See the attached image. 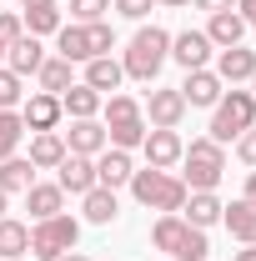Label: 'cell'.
I'll list each match as a JSON object with an SVG mask.
<instances>
[{"instance_id": "cell-1", "label": "cell", "mask_w": 256, "mask_h": 261, "mask_svg": "<svg viewBox=\"0 0 256 261\" xmlns=\"http://www.w3.org/2000/svg\"><path fill=\"white\" fill-rule=\"evenodd\" d=\"M151 246L166 251V261H206L211 256V241H206V231L191 226L181 211H166L151 221Z\"/></svg>"}, {"instance_id": "cell-2", "label": "cell", "mask_w": 256, "mask_h": 261, "mask_svg": "<svg viewBox=\"0 0 256 261\" xmlns=\"http://www.w3.org/2000/svg\"><path fill=\"white\" fill-rule=\"evenodd\" d=\"M100 126H106V141L116 146V151H136L141 141H146V116H141V100L126 96V91H111V96L100 100Z\"/></svg>"}, {"instance_id": "cell-3", "label": "cell", "mask_w": 256, "mask_h": 261, "mask_svg": "<svg viewBox=\"0 0 256 261\" xmlns=\"http://www.w3.org/2000/svg\"><path fill=\"white\" fill-rule=\"evenodd\" d=\"M171 61V31H161V25H141V31L131 35L126 56H121V70H126L131 81H156L161 65Z\"/></svg>"}, {"instance_id": "cell-4", "label": "cell", "mask_w": 256, "mask_h": 261, "mask_svg": "<svg viewBox=\"0 0 256 261\" xmlns=\"http://www.w3.org/2000/svg\"><path fill=\"white\" fill-rule=\"evenodd\" d=\"M131 196H136V206H146V211H156V216H166V211H181L186 206V181L176 176V171H136L131 176Z\"/></svg>"}, {"instance_id": "cell-5", "label": "cell", "mask_w": 256, "mask_h": 261, "mask_svg": "<svg viewBox=\"0 0 256 261\" xmlns=\"http://www.w3.org/2000/svg\"><path fill=\"white\" fill-rule=\"evenodd\" d=\"M181 181H186V191H216L226 176V146H216L211 136H196L191 146L181 151Z\"/></svg>"}, {"instance_id": "cell-6", "label": "cell", "mask_w": 256, "mask_h": 261, "mask_svg": "<svg viewBox=\"0 0 256 261\" xmlns=\"http://www.w3.org/2000/svg\"><path fill=\"white\" fill-rule=\"evenodd\" d=\"M251 126H256V96L231 86V91L211 106V130H206V136H211L216 146H226V141H236L241 130H251Z\"/></svg>"}, {"instance_id": "cell-7", "label": "cell", "mask_w": 256, "mask_h": 261, "mask_svg": "<svg viewBox=\"0 0 256 261\" xmlns=\"http://www.w3.org/2000/svg\"><path fill=\"white\" fill-rule=\"evenodd\" d=\"M75 241H81V221L61 211V216H50V221H31V256L35 261H56L65 251H75Z\"/></svg>"}, {"instance_id": "cell-8", "label": "cell", "mask_w": 256, "mask_h": 261, "mask_svg": "<svg viewBox=\"0 0 256 261\" xmlns=\"http://www.w3.org/2000/svg\"><path fill=\"white\" fill-rule=\"evenodd\" d=\"M141 116L151 121V130H176L186 121V100H181L176 86H156V91H146V100H141Z\"/></svg>"}, {"instance_id": "cell-9", "label": "cell", "mask_w": 256, "mask_h": 261, "mask_svg": "<svg viewBox=\"0 0 256 261\" xmlns=\"http://www.w3.org/2000/svg\"><path fill=\"white\" fill-rule=\"evenodd\" d=\"M211 56H216V45L206 40V31H176L171 35V61L181 70H206Z\"/></svg>"}, {"instance_id": "cell-10", "label": "cell", "mask_w": 256, "mask_h": 261, "mask_svg": "<svg viewBox=\"0 0 256 261\" xmlns=\"http://www.w3.org/2000/svg\"><path fill=\"white\" fill-rule=\"evenodd\" d=\"M176 91H181V100H186V111H191V106H201V111H211V106H216V100L226 96L221 75H216L211 65H206V70H186V81H181Z\"/></svg>"}, {"instance_id": "cell-11", "label": "cell", "mask_w": 256, "mask_h": 261, "mask_svg": "<svg viewBox=\"0 0 256 261\" xmlns=\"http://www.w3.org/2000/svg\"><path fill=\"white\" fill-rule=\"evenodd\" d=\"M61 96H50V91H31V96L20 100V121H25V130H56L61 126Z\"/></svg>"}, {"instance_id": "cell-12", "label": "cell", "mask_w": 256, "mask_h": 261, "mask_svg": "<svg viewBox=\"0 0 256 261\" xmlns=\"http://www.w3.org/2000/svg\"><path fill=\"white\" fill-rule=\"evenodd\" d=\"M181 151H186V141L176 136V130H146V141H141V156L151 171H171V166H181Z\"/></svg>"}, {"instance_id": "cell-13", "label": "cell", "mask_w": 256, "mask_h": 261, "mask_svg": "<svg viewBox=\"0 0 256 261\" xmlns=\"http://www.w3.org/2000/svg\"><path fill=\"white\" fill-rule=\"evenodd\" d=\"M65 151L70 156H100L111 141H106V126H100V116H91V121H70V130H61Z\"/></svg>"}, {"instance_id": "cell-14", "label": "cell", "mask_w": 256, "mask_h": 261, "mask_svg": "<svg viewBox=\"0 0 256 261\" xmlns=\"http://www.w3.org/2000/svg\"><path fill=\"white\" fill-rule=\"evenodd\" d=\"M56 186H61L65 196H86L96 186V156H70V151H65V161L56 166Z\"/></svg>"}, {"instance_id": "cell-15", "label": "cell", "mask_w": 256, "mask_h": 261, "mask_svg": "<svg viewBox=\"0 0 256 261\" xmlns=\"http://www.w3.org/2000/svg\"><path fill=\"white\" fill-rule=\"evenodd\" d=\"M131 176H136V161H131V151H116V146H106L96 156V186L106 191H121L131 186Z\"/></svg>"}, {"instance_id": "cell-16", "label": "cell", "mask_w": 256, "mask_h": 261, "mask_svg": "<svg viewBox=\"0 0 256 261\" xmlns=\"http://www.w3.org/2000/svg\"><path fill=\"white\" fill-rule=\"evenodd\" d=\"M211 70L221 75V86H241V81L256 75V50H246V45H226V50H216V65H211Z\"/></svg>"}, {"instance_id": "cell-17", "label": "cell", "mask_w": 256, "mask_h": 261, "mask_svg": "<svg viewBox=\"0 0 256 261\" xmlns=\"http://www.w3.org/2000/svg\"><path fill=\"white\" fill-rule=\"evenodd\" d=\"M40 65H45V45H40V35H20V40L5 50V70H15L20 81H25V75H35Z\"/></svg>"}, {"instance_id": "cell-18", "label": "cell", "mask_w": 256, "mask_h": 261, "mask_svg": "<svg viewBox=\"0 0 256 261\" xmlns=\"http://www.w3.org/2000/svg\"><path fill=\"white\" fill-rule=\"evenodd\" d=\"M25 211H31V221H50V216L65 211V191L56 181H35L31 191H25Z\"/></svg>"}, {"instance_id": "cell-19", "label": "cell", "mask_w": 256, "mask_h": 261, "mask_svg": "<svg viewBox=\"0 0 256 261\" xmlns=\"http://www.w3.org/2000/svg\"><path fill=\"white\" fill-rule=\"evenodd\" d=\"M81 216H86L91 226H111V221L121 216V201H116V191H106V186H91V191L81 196Z\"/></svg>"}, {"instance_id": "cell-20", "label": "cell", "mask_w": 256, "mask_h": 261, "mask_svg": "<svg viewBox=\"0 0 256 261\" xmlns=\"http://www.w3.org/2000/svg\"><path fill=\"white\" fill-rule=\"evenodd\" d=\"M25 161H31L35 171H56V166L65 161L61 130H35V136H31V156H25Z\"/></svg>"}, {"instance_id": "cell-21", "label": "cell", "mask_w": 256, "mask_h": 261, "mask_svg": "<svg viewBox=\"0 0 256 261\" xmlns=\"http://www.w3.org/2000/svg\"><path fill=\"white\" fill-rule=\"evenodd\" d=\"M100 91H91L86 81H75L70 91H61V111L70 116V121H91V116H100Z\"/></svg>"}, {"instance_id": "cell-22", "label": "cell", "mask_w": 256, "mask_h": 261, "mask_svg": "<svg viewBox=\"0 0 256 261\" xmlns=\"http://www.w3.org/2000/svg\"><path fill=\"white\" fill-rule=\"evenodd\" d=\"M31 256V221L20 216H0V261Z\"/></svg>"}, {"instance_id": "cell-23", "label": "cell", "mask_w": 256, "mask_h": 261, "mask_svg": "<svg viewBox=\"0 0 256 261\" xmlns=\"http://www.w3.org/2000/svg\"><path fill=\"white\" fill-rule=\"evenodd\" d=\"M121 81H126V70L116 56H96V61H86V86L100 91V96H111V91H121Z\"/></svg>"}, {"instance_id": "cell-24", "label": "cell", "mask_w": 256, "mask_h": 261, "mask_svg": "<svg viewBox=\"0 0 256 261\" xmlns=\"http://www.w3.org/2000/svg\"><path fill=\"white\" fill-rule=\"evenodd\" d=\"M221 206H226V201H221L216 191H191V196H186V206H181V216H186L191 226L206 231V226H216V221H221Z\"/></svg>"}, {"instance_id": "cell-25", "label": "cell", "mask_w": 256, "mask_h": 261, "mask_svg": "<svg viewBox=\"0 0 256 261\" xmlns=\"http://www.w3.org/2000/svg\"><path fill=\"white\" fill-rule=\"evenodd\" d=\"M246 31H251V25H246L236 10H221V15H211V20H206V40H211L216 50H226V45H241V35H246Z\"/></svg>"}, {"instance_id": "cell-26", "label": "cell", "mask_w": 256, "mask_h": 261, "mask_svg": "<svg viewBox=\"0 0 256 261\" xmlns=\"http://www.w3.org/2000/svg\"><path fill=\"white\" fill-rule=\"evenodd\" d=\"M221 226L241 241V246H256V206H246V201H231V206H221Z\"/></svg>"}, {"instance_id": "cell-27", "label": "cell", "mask_w": 256, "mask_h": 261, "mask_svg": "<svg viewBox=\"0 0 256 261\" xmlns=\"http://www.w3.org/2000/svg\"><path fill=\"white\" fill-rule=\"evenodd\" d=\"M31 186H35V166L25 156H5L0 161V191L5 196H25Z\"/></svg>"}, {"instance_id": "cell-28", "label": "cell", "mask_w": 256, "mask_h": 261, "mask_svg": "<svg viewBox=\"0 0 256 261\" xmlns=\"http://www.w3.org/2000/svg\"><path fill=\"white\" fill-rule=\"evenodd\" d=\"M56 56H65L70 65H86V61H91V35H86V25H75V20L61 25V31H56Z\"/></svg>"}, {"instance_id": "cell-29", "label": "cell", "mask_w": 256, "mask_h": 261, "mask_svg": "<svg viewBox=\"0 0 256 261\" xmlns=\"http://www.w3.org/2000/svg\"><path fill=\"white\" fill-rule=\"evenodd\" d=\"M35 81H40V91H50V96H61L75 86V65L65 61V56H45V65L35 70Z\"/></svg>"}, {"instance_id": "cell-30", "label": "cell", "mask_w": 256, "mask_h": 261, "mask_svg": "<svg viewBox=\"0 0 256 261\" xmlns=\"http://www.w3.org/2000/svg\"><path fill=\"white\" fill-rule=\"evenodd\" d=\"M20 141H25L20 111H0V161H5V156H20Z\"/></svg>"}, {"instance_id": "cell-31", "label": "cell", "mask_w": 256, "mask_h": 261, "mask_svg": "<svg viewBox=\"0 0 256 261\" xmlns=\"http://www.w3.org/2000/svg\"><path fill=\"white\" fill-rule=\"evenodd\" d=\"M20 20H25V35H56V31L65 25L56 5H40V10H20Z\"/></svg>"}, {"instance_id": "cell-32", "label": "cell", "mask_w": 256, "mask_h": 261, "mask_svg": "<svg viewBox=\"0 0 256 261\" xmlns=\"http://www.w3.org/2000/svg\"><path fill=\"white\" fill-rule=\"evenodd\" d=\"M20 100H25V81L0 65V111H20Z\"/></svg>"}, {"instance_id": "cell-33", "label": "cell", "mask_w": 256, "mask_h": 261, "mask_svg": "<svg viewBox=\"0 0 256 261\" xmlns=\"http://www.w3.org/2000/svg\"><path fill=\"white\" fill-rule=\"evenodd\" d=\"M86 35H91V61L116 50V31H111V20H91V25H86Z\"/></svg>"}, {"instance_id": "cell-34", "label": "cell", "mask_w": 256, "mask_h": 261, "mask_svg": "<svg viewBox=\"0 0 256 261\" xmlns=\"http://www.w3.org/2000/svg\"><path fill=\"white\" fill-rule=\"evenodd\" d=\"M111 0H70V20L75 25H91V20H106Z\"/></svg>"}, {"instance_id": "cell-35", "label": "cell", "mask_w": 256, "mask_h": 261, "mask_svg": "<svg viewBox=\"0 0 256 261\" xmlns=\"http://www.w3.org/2000/svg\"><path fill=\"white\" fill-rule=\"evenodd\" d=\"M20 35H25V20H20V10H0V45L10 50Z\"/></svg>"}, {"instance_id": "cell-36", "label": "cell", "mask_w": 256, "mask_h": 261, "mask_svg": "<svg viewBox=\"0 0 256 261\" xmlns=\"http://www.w3.org/2000/svg\"><path fill=\"white\" fill-rule=\"evenodd\" d=\"M151 5H156V0H111V10H116V15H126V20H146V15H151Z\"/></svg>"}, {"instance_id": "cell-37", "label": "cell", "mask_w": 256, "mask_h": 261, "mask_svg": "<svg viewBox=\"0 0 256 261\" xmlns=\"http://www.w3.org/2000/svg\"><path fill=\"white\" fill-rule=\"evenodd\" d=\"M236 156H241V161H246V166H256V126L236 136Z\"/></svg>"}, {"instance_id": "cell-38", "label": "cell", "mask_w": 256, "mask_h": 261, "mask_svg": "<svg viewBox=\"0 0 256 261\" xmlns=\"http://www.w3.org/2000/svg\"><path fill=\"white\" fill-rule=\"evenodd\" d=\"M196 10H206V15H221V10H236V0H191Z\"/></svg>"}, {"instance_id": "cell-39", "label": "cell", "mask_w": 256, "mask_h": 261, "mask_svg": "<svg viewBox=\"0 0 256 261\" xmlns=\"http://www.w3.org/2000/svg\"><path fill=\"white\" fill-rule=\"evenodd\" d=\"M236 15H241V20L256 31V0H236Z\"/></svg>"}, {"instance_id": "cell-40", "label": "cell", "mask_w": 256, "mask_h": 261, "mask_svg": "<svg viewBox=\"0 0 256 261\" xmlns=\"http://www.w3.org/2000/svg\"><path fill=\"white\" fill-rule=\"evenodd\" d=\"M241 201H246V206H256V171H246V186H241Z\"/></svg>"}, {"instance_id": "cell-41", "label": "cell", "mask_w": 256, "mask_h": 261, "mask_svg": "<svg viewBox=\"0 0 256 261\" xmlns=\"http://www.w3.org/2000/svg\"><path fill=\"white\" fill-rule=\"evenodd\" d=\"M161 10H186V5H191V0H156Z\"/></svg>"}, {"instance_id": "cell-42", "label": "cell", "mask_w": 256, "mask_h": 261, "mask_svg": "<svg viewBox=\"0 0 256 261\" xmlns=\"http://www.w3.org/2000/svg\"><path fill=\"white\" fill-rule=\"evenodd\" d=\"M231 261H256V246H241V251H236Z\"/></svg>"}, {"instance_id": "cell-43", "label": "cell", "mask_w": 256, "mask_h": 261, "mask_svg": "<svg viewBox=\"0 0 256 261\" xmlns=\"http://www.w3.org/2000/svg\"><path fill=\"white\" fill-rule=\"evenodd\" d=\"M56 261H91L86 251H65V256H56Z\"/></svg>"}, {"instance_id": "cell-44", "label": "cell", "mask_w": 256, "mask_h": 261, "mask_svg": "<svg viewBox=\"0 0 256 261\" xmlns=\"http://www.w3.org/2000/svg\"><path fill=\"white\" fill-rule=\"evenodd\" d=\"M25 10H40V5H56V0H20Z\"/></svg>"}, {"instance_id": "cell-45", "label": "cell", "mask_w": 256, "mask_h": 261, "mask_svg": "<svg viewBox=\"0 0 256 261\" xmlns=\"http://www.w3.org/2000/svg\"><path fill=\"white\" fill-rule=\"evenodd\" d=\"M0 216H10V196L0 191Z\"/></svg>"}, {"instance_id": "cell-46", "label": "cell", "mask_w": 256, "mask_h": 261, "mask_svg": "<svg viewBox=\"0 0 256 261\" xmlns=\"http://www.w3.org/2000/svg\"><path fill=\"white\" fill-rule=\"evenodd\" d=\"M0 65H5V45H0Z\"/></svg>"}, {"instance_id": "cell-47", "label": "cell", "mask_w": 256, "mask_h": 261, "mask_svg": "<svg viewBox=\"0 0 256 261\" xmlns=\"http://www.w3.org/2000/svg\"><path fill=\"white\" fill-rule=\"evenodd\" d=\"M251 96H256V75H251Z\"/></svg>"}, {"instance_id": "cell-48", "label": "cell", "mask_w": 256, "mask_h": 261, "mask_svg": "<svg viewBox=\"0 0 256 261\" xmlns=\"http://www.w3.org/2000/svg\"><path fill=\"white\" fill-rule=\"evenodd\" d=\"M15 261H35V256H15Z\"/></svg>"}, {"instance_id": "cell-49", "label": "cell", "mask_w": 256, "mask_h": 261, "mask_svg": "<svg viewBox=\"0 0 256 261\" xmlns=\"http://www.w3.org/2000/svg\"><path fill=\"white\" fill-rule=\"evenodd\" d=\"M206 261H211V256H206Z\"/></svg>"}]
</instances>
